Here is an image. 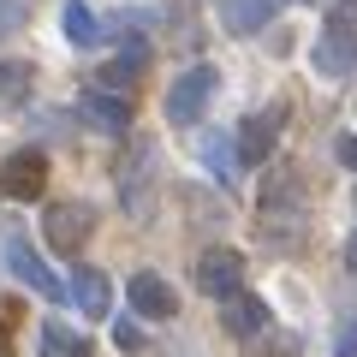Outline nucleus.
<instances>
[{
	"label": "nucleus",
	"instance_id": "nucleus-11",
	"mask_svg": "<svg viewBox=\"0 0 357 357\" xmlns=\"http://www.w3.org/2000/svg\"><path fill=\"white\" fill-rule=\"evenodd\" d=\"M72 304H77V316H114V280H107L102 268H77Z\"/></svg>",
	"mask_w": 357,
	"mask_h": 357
},
{
	"label": "nucleus",
	"instance_id": "nucleus-15",
	"mask_svg": "<svg viewBox=\"0 0 357 357\" xmlns=\"http://www.w3.org/2000/svg\"><path fill=\"white\" fill-rule=\"evenodd\" d=\"M197 155H203V167L220 178V185H227L232 173H238V143H232V137H220V131H208V137L197 143Z\"/></svg>",
	"mask_w": 357,
	"mask_h": 357
},
{
	"label": "nucleus",
	"instance_id": "nucleus-8",
	"mask_svg": "<svg viewBox=\"0 0 357 357\" xmlns=\"http://www.w3.org/2000/svg\"><path fill=\"white\" fill-rule=\"evenodd\" d=\"M42 232H48V244L60 256H77V244L89 238V208H77V203H54L48 215H42Z\"/></svg>",
	"mask_w": 357,
	"mask_h": 357
},
{
	"label": "nucleus",
	"instance_id": "nucleus-16",
	"mask_svg": "<svg viewBox=\"0 0 357 357\" xmlns=\"http://www.w3.org/2000/svg\"><path fill=\"white\" fill-rule=\"evenodd\" d=\"M30 60H0V107H18L30 96Z\"/></svg>",
	"mask_w": 357,
	"mask_h": 357
},
{
	"label": "nucleus",
	"instance_id": "nucleus-4",
	"mask_svg": "<svg viewBox=\"0 0 357 357\" xmlns=\"http://www.w3.org/2000/svg\"><path fill=\"white\" fill-rule=\"evenodd\" d=\"M42 185H48V155L42 149H13L0 161V197L30 203V197H42Z\"/></svg>",
	"mask_w": 357,
	"mask_h": 357
},
{
	"label": "nucleus",
	"instance_id": "nucleus-7",
	"mask_svg": "<svg viewBox=\"0 0 357 357\" xmlns=\"http://www.w3.org/2000/svg\"><path fill=\"white\" fill-rule=\"evenodd\" d=\"M238 280H244V256L238 250H227V244H220V250H203V262H197V286H203L208 298H220V304L238 298Z\"/></svg>",
	"mask_w": 357,
	"mask_h": 357
},
{
	"label": "nucleus",
	"instance_id": "nucleus-6",
	"mask_svg": "<svg viewBox=\"0 0 357 357\" xmlns=\"http://www.w3.org/2000/svg\"><path fill=\"white\" fill-rule=\"evenodd\" d=\"M155 143L143 137L137 149H131V167H119V197L131 203V215H149V197H155Z\"/></svg>",
	"mask_w": 357,
	"mask_h": 357
},
{
	"label": "nucleus",
	"instance_id": "nucleus-22",
	"mask_svg": "<svg viewBox=\"0 0 357 357\" xmlns=\"http://www.w3.org/2000/svg\"><path fill=\"white\" fill-rule=\"evenodd\" d=\"M340 161H345V167L357 173V137H340Z\"/></svg>",
	"mask_w": 357,
	"mask_h": 357
},
{
	"label": "nucleus",
	"instance_id": "nucleus-20",
	"mask_svg": "<svg viewBox=\"0 0 357 357\" xmlns=\"http://www.w3.org/2000/svg\"><path fill=\"white\" fill-rule=\"evenodd\" d=\"M333 357H357V321L340 328V351H333Z\"/></svg>",
	"mask_w": 357,
	"mask_h": 357
},
{
	"label": "nucleus",
	"instance_id": "nucleus-24",
	"mask_svg": "<svg viewBox=\"0 0 357 357\" xmlns=\"http://www.w3.org/2000/svg\"><path fill=\"white\" fill-rule=\"evenodd\" d=\"M0 357H6V345H0Z\"/></svg>",
	"mask_w": 357,
	"mask_h": 357
},
{
	"label": "nucleus",
	"instance_id": "nucleus-10",
	"mask_svg": "<svg viewBox=\"0 0 357 357\" xmlns=\"http://www.w3.org/2000/svg\"><path fill=\"white\" fill-rule=\"evenodd\" d=\"M77 114H84L96 131H107V137H119V131L131 126V102H126V96H114V89H89L84 102H77Z\"/></svg>",
	"mask_w": 357,
	"mask_h": 357
},
{
	"label": "nucleus",
	"instance_id": "nucleus-23",
	"mask_svg": "<svg viewBox=\"0 0 357 357\" xmlns=\"http://www.w3.org/2000/svg\"><path fill=\"white\" fill-rule=\"evenodd\" d=\"M345 268H351V274H357V232H351V238H345Z\"/></svg>",
	"mask_w": 357,
	"mask_h": 357
},
{
	"label": "nucleus",
	"instance_id": "nucleus-13",
	"mask_svg": "<svg viewBox=\"0 0 357 357\" xmlns=\"http://www.w3.org/2000/svg\"><path fill=\"white\" fill-rule=\"evenodd\" d=\"M60 36L72 42V48H102L107 30H102V18L89 13V0H66L60 6Z\"/></svg>",
	"mask_w": 357,
	"mask_h": 357
},
{
	"label": "nucleus",
	"instance_id": "nucleus-9",
	"mask_svg": "<svg viewBox=\"0 0 357 357\" xmlns=\"http://www.w3.org/2000/svg\"><path fill=\"white\" fill-rule=\"evenodd\" d=\"M274 143H280V107L250 114V119L238 126V161H244V167H262L268 155H274Z\"/></svg>",
	"mask_w": 357,
	"mask_h": 357
},
{
	"label": "nucleus",
	"instance_id": "nucleus-19",
	"mask_svg": "<svg viewBox=\"0 0 357 357\" xmlns=\"http://www.w3.org/2000/svg\"><path fill=\"white\" fill-rule=\"evenodd\" d=\"M114 345L119 351H143V328L137 321H114Z\"/></svg>",
	"mask_w": 357,
	"mask_h": 357
},
{
	"label": "nucleus",
	"instance_id": "nucleus-2",
	"mask_svg": "<svg viewBox=\"0 0 357 357\" xmlns=\"http://www.w3.org/2000/svg\"><path fill=\"white\" fill-rule=\"evenodd\" d=\"M310 66L321 77H333V84L357 77V24H328L316 36V48H310Z\"/></svg>",
	"mask_w": 357,
	"mask_h": 357
},
{
	"label": "nucleus",
	"instance_id": "nucleus-5",
	"mask_svg": "<svg viewBox=\"0 0 357 357\" xmlns=\"http://www.w3.org/2000/svg\"><path fill=\"white\" fill-rule=\"evenodd\" d=\"M126 304L137 310L143 321H173V316H178V298H173V286H167L161 274H155V268H137V274L126 280Z\"/></svg>",
	"mask_w": 357,
	"mask_h": 357
},
{
	"label": "nucleus",
	"instance_id": "nucleus-18",
	"mask_svg": "<svg viewBox=\"0 0 357 357\" xmlns=\"http://www.w3.org/2000/svg\"><path fill=\"white\" fill-rule=\"evenodd\" d=\"M30 6H36V0H0V36H13V30H24Z\"/></svg>",
	"mask_w": 357,
	"mask_h": 357
},
{
	"label": "nucleus",
	"instance_id": "nucleus-14",
	"mask_svg": "<svg viewBox=\"0 0 357 357\" xmlns=\"http://www.w3.org/2000/svg\"><path fill=\"white\" fill-rule=\"evenodd\" d=\"M220 321H227V333H238V340H256V333H268V304L250 298V292H238V298L220 304Z\"/></svg>",
	"mask_w": 357,
	"mask_h": 357
},
{
	"label": "nucleus",
	"instance_id": "nucleus-3",
	"mask_svg": "<svg viewBox=\"0 0 357 357\" xmlns=\"http://www.w3.org/2000/svg\"><path fill=\"white\" fill-rule=\"evenodd\" d=\"M0 256H6V268H13V280H24L30 292H36V298H48V304H60V298H72V286H60V280H54V268L42 262L36 250H30V238H18V232H13Z\"/></svg>",
	"mask_w": 357,
	"mask_h": 357
},
{
	"label": "nucleus",
	"instance_id": "nucleus-12",
	"mask_svg": "<svg viewBox=\"0 0 357 357\" xmlns=\"http://www.w3.org/2000/svg\"><path fill=\"white\" fill-rule=\"evenodd\" d=\"M280 6H292V0H220V18H227L232 36H256Z\"/></svg>",
	"mask_w": 357,
	"mask_h": 357
},
{
	"label": "nucleus",
	"instance_id": "nucleus-21",
	"mask_svg": "<svg viewBox=\"0 0 357 357\" xmlns=\"http://www.w3.org/2000/svg\"><path fill=\"white\" fill-rule=\"evenodd\" d=\"M262 351H274V357H298V340H292V333H274V345H262Z\"/></svg>",
	"mask_w": 357,
	"mask_h": 357
},
{
	"label": "nucleus",
	"instance_id": "nucleus-1",
	"mask_svg": "<svg viewBox=\"0 0 357 357\" xmlns=\"http://www.w3.org/2000/svg\"><path fill=\"white\" fill-rule=\"evenodd\" d=\"M215 89H220L215 66H191V72H178L173 89H167V102H161L167 126H197V119L208 114V102H215Z\"/></svg>",
	"mask_w": 357,
	"mask_h": 357
},
{
	"label": "nucleus",
	"instance_id": "nucleus-17",
	"mask_svg": "<svg viewBox=\"0 0 357 357\" xmlns=\"http://www.w3.org/2000/svg\"><path fill=\"white\" fill-rule=\"evenodd\" d=\"M42 357H89V345H84V340H72V328L48 321V328H42Z\"/></svg>",
	"mask_w": 357,
	"mask_h": 357
}]
</instances>
